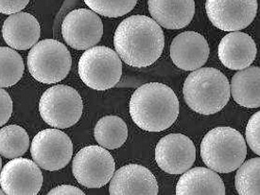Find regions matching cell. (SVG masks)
Instances as JSON below:
<instances>
[{
  "label": "cell",
  "instance_id": "cell-1",
  "mask_svg": "<svg viewBox=\"0 0 260 195\" xmlns=\"http://www.w3.org/2000/svg\"><path fill=\"white\" fill-rule=\"evenodd\" d=\"M114 45L124 63L134 68H147L162 55L163 29L146 15H132L121 22L115 32Z\"/></svg>",
  "mask_w": 260,
  "mask_h": 195
},
{
  "label": "cell",
  "instance_id": "cell-2",
  "mask_svg": "<svg viewBox=\"0 0 260 195\" xmlns=\"http://www.w3.org/2000/svg\"><path fill=\"white\" fill-rule=\"evenodd\" d=\"M129 109L132 119L139 128L160 132L169 129L178 118V98L168 85L149 83L134 92Z\"/></svg>",
  "mask_w": 260,
  "mask_h": 195
},
{
  "label": "cell",
  "instance_id": "cell-3",
  "mask_svg": "<svg viewBox=\"0 0 260 195\" xmlns=\"http://www.w3.org/2000/svg\"><path fill=\"white\" fill-rule=\"evenodd\" d=\"M183 94L193 111L213 115L223 109L230 100V84L219 70L204 68L195 70L185 79Z\"/></svg>",
  "mask_w": 260,
  "mask_h": 195
},
{
  "label": "cell",
  "instance_id": "cell-4",
  "mask_svg": "<svg viewBox=\"0 0 260 195\" xmlns=\"http://www.w3.org/2000/svg\"><path fill=\"white\" fill-rule=\"evenodd\" d=\"M247 155L246 142L238 130L217 127L206 134L201 143V156L207 167L219 174L238 170Z\"/></svg>",
  "mask_w": 260,
  "mask_h": 195
},
{
  "label": "cell",
  "instance_id": "cell-5",
  "mask_svg": "<svg viewBox=\"0 0 260 195\" xmlns=\"http://www.w3.org/2000/svg\"><path fill=\"white\" fill-rule=\"evenodd\" d=\"M72 58L68 48L54 39L37 43L27 55L30 75L43 84L59 83L69 75Z\"/></svg>",
  "mask_w": 260,
  "mask_h": 195
},
{
  "label": "cell",
  "instance_id": "cell-6",
  "mask_svg": "<svg viewBox=\"0 0 260 195\" xmlns=\"http://www.w3.org/2000/svg\"><path fill=\"white\" fill-rule=\"evenodd\" d=\"M79 75L90 88L108 90L116 86L121 79V59L116 51L107 47L91 48L80 58Z\"/></svg>",
  "mask_w": 260,
  "mask_h": 195
},
{
  "label": "cell",
  "instance_id": "cell-7",
  "mask_svg": "<svg viewBox=\"0 0 260 195\" xmlns=\"http://www.w3.org/2000/svg\"><path fill=\"white\" fill-rule=\"evenodd\" d=\"M39 112L48 125L66 129L80 120L83 103L73 87L58 84L44 92L39 103Z\"/></svg>",
  "mask_w": 260,
  "mask_h": 195
},
{
  "label": "cell",
  "instance_id": "cell-8",
  "mask_svg": "<svg viewBox=\"0 0 260 195\" xmlns=\"http://www.w3.org/2000/svg\"><path fill=\"white\" fill-rule=\"evenodd\" d=\"M116 163L112 154L103 147H84L76 154L72 172L76 180L83 187L102 188L108 184L115 174Z\"/></svg>",
  "mask_w": 260,
  "mask_h": 195
},
{
  "label": "cell",
  "instance_id": "cell-9",
  "mask_svg": "<svg viewBox=\"0 0 260 195\" xmlns=\"http://www.w3.org/2000/svg\"><path fill=\"white\" fill-rule=\"evenodd\" d=\"M30 153L37 166L54 172L69 165L73 144L66 133L59 129H46L34 138Z\"/></svg>",
  "mask_w": 260,
  "mask_h": 195
},
{
  "label": "cell",
  "instance_id": "cell-10",
  "mask_svg": "<svg viewBox=\"0 0 260 195\" xmlns=\"http://www.w3.org/2000/svg\"><path fill=\"white\" fill-rule=\"evenodd\" d=\"M256 0H207L206 11L209 20L223 31H239L247 28L257 14Z\"/></svg>",
  "mask_w": 260,
  "mask_h": 195
},
{
  "label": "cell",
  "instance_id": "cell-11",
  "mask_svg": "<svg viewBox=\"0 0 260 195\" xmlns=\"http://www.w3.org/2000/svg\"><path fill=\"white\" fill-rule=\"evenodd\" d=\"M103 35V21L91 10H74L67 14L62 21V37L72 49L87 50L94 48Z\"/></svg>",
  "mask_w": 260,
  "mask_h": 195
},
{
  "label": "cell",
  "instance_id": "cell-12",
  "mask_svg": "<svg viewBox=\"0 0 260 195\" xmlns=\"http://www.w3.org/2000/svg\"><path fill=\"white\" fill-rule=\"evenodd\" d=\"M196 159V147L188 137L183 134H170L159 140L155 148V161L158 166L170 174L187 172Z\"/></svg>",
  "mask_w": 260,
  "mask_h": 195
},
{
  "label": "cell",
  "instance_id": "cell-13",
  "mask_svg": "<svg viewBox=\"0 0 260 195\" xmlns=\"http://www.w3.org/2000/svg\"><path fill=\"white\" fill-rule=\"evenodd\" d=\"M42 185L40 168L27 158H14L0 173V186L6 195H37Z\"/></svg>",
  "mask_w": 260,
  "mask_h": 195
},
{
  "label": "cell",
  "instance_id": "cell-14",
  "mask_svg": "<svg viewBox=\"0 0 260 195\" xmlns=\"http://www.w3.org/2000/svg\"><path fill=\"white\" fill-rule=\"evenodd\" d=\"M158 190L155 176L137 164L118 169L110 181V195H158Z\"/></svg>",
  "mask_w": 260,
  "mask_h": 195
},
{
  "label": "cell",
  "instance_id": "cell-15",
  "mask_svg": "<svg viewBox=\"0 0 260 195\" xmlns=\"http://www.w3.org/2000/svg\"><path fill=\"white\" fill-rule=\"evenodd\" d=\"M209 56L206 38L196 31L177 35L171 45V58L174 64L185 71H195L205 66Z\"/></svg>",
  "mask_w": 260,
  "mask_h": 195
},
{
  "label": "cell",
  "instance_id": "cell-16",
  "mask_svg": "<svg viewBox=\"0 0 260 195\" xmlns=\"http://www.w3.org/2000/svg\"><path fill=\"white\" fill-rule=\"evenodd\" d=\"M256 51L253 38L240 31L225 35L219 45V60L229 70H246L253 63Z\"/></svg>",
  "mask_w": 260,
  "mask_h": 195
},
{
  "label": "cell",
  "instance_id": "cell-17",
  "mask_svg": "<svg viewBox=\"0 0 260 195\" xmlns=\"http://www.w3.org/2000/svg\"><path fill=\"white\" fill-rule=\"evenodd\" d=\"M41 28L38 20L27 13L10 15L2 27L5 42L12 49L27 50L35 47L40 38Z\"/></svg>",
  "mask_w": 260,
  "mask_h": 195
},
{
  "label": "cell",
  "instance_id": "cell-18",
  "mask_svg": "<svg viewBox=\"0 0 260 195\" xmlns=\"http://www.w3.org/2000/svg\"><path fill=\"white\" fill-rule=\"evenodd\" d=\"M148 5L153 20L168 29L185 28L195 14L193 0H150Z\"/></svg>",
  "mask_w": 260,
  "mask_h": 195
},
{
  "label": "cell",
  "instance_id": "cell-19",
  "mask_svg": "<svg viewBox=\"0 0 260 195\" xmlns=\"http://www.w3.org/2000/svg\"><path fill=\"white\" fill-rule=\"evenodd\" d=\"M176 195H225V187L219 174L212 170L194 168L180 177Z\"/></svg>",
  "mask_w": 260,
  "mask_h": 195
},
{
  "label": "cell",
  "instance_id": "cell-20",
  "mask_svg": "<svg viewBox=\"0 0 260 195\" xmlns=\"http://www.w3.org/2000/svg\"><path fill=\"white\" fill-rule=\"evenodd\" d=\"M230 93L234 101L247 108L260 106V69L251 67L237 72L231 81Z\"/></svg>",
  "mask_w": 260,
  "mask_h": 195
},
{
  "label": "cell",
  "instance_id": "cell-21",
  "mask_svg": "<svg viewBox=\"0 0 260 195\" xmlns=\"http://www.w3.org/2000/svg\"><path fill=\"white\" fill-rule=\"evenodd\" d=\"M94 136L99 145L108 150L123 145L128 138V128L123 119L117 116H106L96 122Z\"/></svg>",
  "mask_w": 260,
  "mask_h": 195
},
{
  "label": "cell",
  "instance_id": "cell-22",
  "mask_svg": "<svg viewBox=\"0 0 260 195\" xmlns=\"http://www.w3.org/2000/svg\"><path fill=\"white\" fill-rule=\"evenodd\" d=\"M29 147L27 131L18 125H8L0 129V154L6 158H18Z\"/></svg>",
  "mask_w": 260,
  "mask_h": 195
},
{
  "label": "cell",
  "instance_id": "cell-23",
  "mask_svg": "<svg viewBox=\"0 0 260 195\" xmlns=\"http://www.w3.org/2000/svg\"><path fill=\"white\" fill-rule=\"evenodd\" d=\"M24 70V62L18 52L8 47H0V88L17 84Z\"/></svg>",
  "mask_w": 260,
  "mask_h": 195
},
{
  "label": "cell",
  "instance_id": "cell-24",
  "mask_svg": "<svg viewBox=\"0 0 260 195\" xmlns=\"http://www.w3.org/2000/svg\"><path fill=\"white\" fill-rule=\"evenodd\" d=\"M235 186L240 195H260V159L258 157L244 162L235 177Z\"/></svg>",
  "mask_w": 260,
  "mask_h": 195
},
{
  "label": "cell",
  "instance_id": "cell-25",
  "mask_svg": "<svg viewBox=\"0 0 260 195\" xmlns=\"http://www.w3.org/2000/svg\"><path fill=\"white\" fill-rule=\"evenodd\" d=\"M85 4L95 14L106 17H120L137 6V0H86Z\"/></svg>",
  "mask_w": 260,
  "mask_h": 195
},
{
  "label": "cell",
  "instance_id": "cell-26",
  "mask_svg": "<svg viewBox=\"0 0 260 195\" xmlns=\"http://www.w3.org/2000/svg\"><path fill=\"white\" fill-rule=\"evenodd\" d=\"M260 112H256L248 121L246 141L253 153L260 154Z\"/></svg>",
  "mask_w": 260,
  "mask_h": 195
},
{
  "label": "cell",
  "instance_id": "cell-27",
  "mask_svg": "<svg viewBox=\"0 0 260 195\" xmlns=\"http://www.w3.org/2000/svg\"><path fill=\"white\" fill-rule=\"evenodd\" d=\"M13 113V101L7 91L0 88V127L7 123Z\"/></svg>",
  "mask_w": 260,
  "mask_h": 195
},
{
  "label": "cell",
  "instance_id": "cell-28",
  "mask_svg": "<svg viewBox=\"0 0 260 195\" xmlns=\"http://www.w3.org/2000/svg\"><path fill=\"white\" fill-rule=\"evenodd\" d=\"M27 4V0H0V14H19Z\"/></svg>",
  "mask_w": 260,
  "mask_h": 195
},
{
  "label": "cell",
  "instance_id": "cell-29",
  "mask_svg": "<svg viewBox=\"0 0 260 195\" xmlns=\"http://www.w3.org/2000/svg\"><path fill=\"white\" fill-rule=\"evenodd\" d=\"M47 195H85V193L77 187L71 185H61L52 188Z\"/></svg>",
  "mask_w": 260,
  "mask_h": 195
},
{
  "label": "cell",
  "instance_id": "cell-30",
  "mask_svg": "<svg viewBox=\"0 0 260 195\" xmlns=\"http://www.w3.org/2000/svg\"><path fill=\"white\" fill-rule=\"evenodd\" d=\"M0 195H6V193L1 188H0Z\"/></svg>",
  "mask_w": 260,
  "mask_h": 195
},
{
  "label": "cell",
  "instance_id": "cell-31",
  "mask_svg": "<svg viewBox=\"0 0 260 195\" xmlns=\"http://www.w3.org/2000/svg\"><path fill=\"white\" fill-rule=\"evenodd\" d=\"M1 168H2V160H1V157H0V170H1Z\"/></svg>",
  "mask_w": 260,
  "mask_h": 195
}]
</instances>
